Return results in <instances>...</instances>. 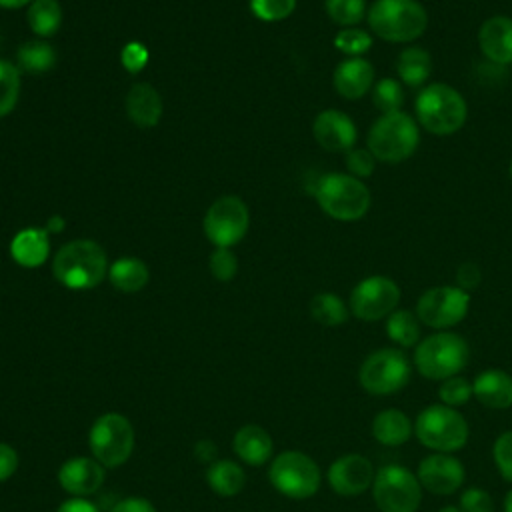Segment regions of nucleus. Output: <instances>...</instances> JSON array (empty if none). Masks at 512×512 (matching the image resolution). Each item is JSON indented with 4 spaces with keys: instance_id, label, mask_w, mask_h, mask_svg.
<instances>
[{
    "instance_id": "obj_51",
    "label": "nucleus",
    "mask_w": 512,
    "mask_h": 512,
    "mask_svg": "<svg viewBox=\"0 0 512 512\" xmlns=\"http://www.w3.org/2000/svg\"><path fill=\"white\" fill-rule=\"evenodd\" d=\"M504 512H512V490H508L504 496Z\"/></svg>"
},
{
    "instance_id": "obj_49",
    "label": "nucleus",
    "mask_w": 512,
    "mask_h": 512,
    "mask_svg": "<svg viewBox=\"0 0 512 512\" xmlns=\"http://www.w3.org/2000/svg\"><path fill=\"white\" fill-rule=\"evenodd\" d=\"M44 228H46L48 234H54V232L58 234V232L64 230V218H62V216H52V218L46 222Z\"/></svg>"
},
{
    "instance_id": "obj_19",
    "label": "nucleus",
    "mask_w": 512,
    "mask_h": 512,
    "mask_svg": "<svg viewBox=\"0 0 512 512\" xmlns=\"http://www.w3.org/2000/svg\"><path fill=\"white\" fill-rule=\"evenodd\" d=\"M332 84L342 98L358 100L374 86V66L362 56L346 58L334 68Z\"/></svg>"
},
{
    "instance_id": "obj_36",
    "label": "nucleus",
    "mask_w": 512,
    "mask_h": 512,
    "mask_svg": "<svg viewBox=\"0 0 512 512\" xmlns=\"http://www.w3.org/2000/svg\"><path fill=\"white\" fill-rule=\"evenodd\" d=\"M334 46H336V50H340L348 58L364 56L372 48V36L366 30L358 28V26L342 28L334 36Z\"/></svg>"
},
{
    "instance_id": "obj_16",
    "label": "nucleus",
    "mask_w": 512,
    "mask_h": 512,
    "mask_svg": "<svg viewBox=\"0 0 512 512\" xmlns=\"http://www.w3.org/2000/svg\"><path fill=\"white\" fill-rule=\"evenodd\" d=\"M374 466L362 454H344L328 468V484L340 496H360L374 482Z\"/></svg>"
},
{
    "instance_id": "obj_2",
    "label": "nucleus",
    "mask_w": 512,
    "mask_h": 512,
    "mask_svg": "<svg viewBox=\"0 0 512 512\" xmlns=\"http://www.w3.org/2000/svg\"><path fill=\"white\" fill-rule=\"evenodd\" d=\"M414 110L418 124L434 136H450L458 132L468 118L466 98L454 86L444 82L422 86Z\"/></svg>"
},
{
    "instance_id": "obj_24",
    "label": "nucleus",
    "mask_w": 512,
    "mask_h": 512,
    "mask_svg": "<svg viewBox=\"0 0 512 512\" xmlns=\"http://www.w3.org/2000/svg\"><path fill=\"white\" fill-rule=\"evenodd\" d=\"M232 448L236 456L248 466H262L272 456V438L258 424H244L236 430L232 438Z\"/></svg>"
},
{
    "instance_id": "obj_26",
    "label": "nucleus",
    "mask_w": 512,
    "mask_h": 512,
    "mask_svg": "<svg viewBox=\"0 0 512 512\" xmlns=\"http://www.w3.org/2000/svg\"><path fill=\"white\" fill-rule=\"evenodd\" d=\"M396 74L400 82L408 88L426 86L432 74V56L422 46H408L398 54Z\"/></svg>"
},
{
    "instance_id": "obj_39",
    "label": "nucleus",
    "mask_w": 512,
    "mask_h": 512,
    "mask_svg": "<svg viewBox=\"0 0 512 512\" xmlns=\"http://www.w3.org/2000/svg\"><path fill=\"white\" fill-rule=\"evenodd\" d=\"M208 266H210V274L216 280L228 282L236 276L238 260L230 248H214L210 254V260H208Z\"/></svg>"
},
{
    "instance_id": "obj_27",
    "label": "nucleus",
    "mask_w": 512,
    "mask_h": 512,
    "mask_svg": "<svg viewBox=\"0 0 512 512\" xmlns=\"http://www.w3.org/2000/svg\"><path fill=\"white\" fill-rule=\"evenodd\" d=\"M206 482L212 492H216L222 498H230L242 492L246 484L244 468L228 458L214 460L206 470Z\"/></svg>"
},
{
    "instance_id": "obj_45",
    "label": "nucleus",
    "mask_w": 512,
    "mask_h": 512,
    "mask_svg": "<svg viewBox=\"0 0 512 512\" xmlns=\"http://www.w3.org/2000/svg\"><path fill=\"white\" fill-rule=\"evenodd\" d=\"M16 470H18V452L10 444L0 442V484L6 482Z\"/></svg>"
},
{
    "instance_id": "obj_23",
    "label": "nucleus",
    "mask_w": 512,
    "mask_h": 512,
    "mask_svg": "<svg viewBox=\"0 0 512 512\" xmlns=\"http://www.w3.org/2000/svg\"><path fill=\"white\" fill-rule=\"evenodd\" d=\"M474 396L480 404L504 410L512 406V376L500 368H488L480 372L472 382Z\"/></svg>"
},
{
    "instance_id": "obj_31",
    "label": "nucleus",
    "mask_w": 512,
    "mask_h": 512,
    "mask_svg": "<svg viewBox=\"0 0 512 512\" xmlns=\"http://www.w3.org/2000/svg\"><path fill=\"white\" fill-rule=\"evenodd\" d=\"M386 334L400 348H412L420 342V320L412 310L396 308L386 318Z\"/></svg>"
},
{
    "instance_id": "obj_41",
    "label": "nucleus",
    "mask_w": 512,
    "mask_h": 512,
    "mask_svg": "<svg viewBox=\"0 0 512 512\" xmlns=\"http://www.w3.org/2000/svg\"><path fill=\"white\" fill-rule=\"evenodd\" d=\"M344 162H346L348 174L362 180V178H368L374 174L378 160L372 156V152L368 148H352L346 152Z\"/></svg>"
},
{
    "instance_id": "obj_10",
    "label": "nucleus",
    "mask_w": 512,
    "mask_h": 512,
    "mask_svg": "<svg viewBox=\"0 0 512 512\" xmlns=\"http://www.w3.org/2000/svg\"><path fill=\"white\" fill-rule=\"evenodd\" d=\"M412 376V366L400 348H378L370 352L358 370L360 386L374 396L402 390Z\"/></svg>"
},
{
    "instance_id": "obj_53",
    "label": "nucleus",
    "mask_w": 512,
    "mask_h": 512,
    "mask_svg": "<svg viewBox=\"0 0 512 512\" xmlns=\"http://www.w3.org/2000/svg\"><path fill=\"white\" fill-rule=\"evenodd\" d=\"M508 174H510V178H512V160H510V164H508Z\"/></svg>"
},
{
    "instance_id": "obj_8",
    "label": "nucleus",
    "mask_w": 512,
    "mask_h": 512,
    "mask_svg": "<svg viewBox=\"0 0 512 512\" xmlns=\"http://www.w3.org/2000/svg\"><path fill=\"white\" fill-rule=\"evenodd\" d=\"M134 428L130 420L120 412H104L98 416L88 432V446L92 456L104 468L122 466L134 450Z\"/></svg>"
},
{
    "instance_id": "obj_46",
    "label": "nucleus",
    "mask_w": 512,
    "mask_h": 512,
    "mask_svg": "<svg viewBox=\"0 0 512 512\" xmlns=\"http://www.w3.org/2000/svg\"><path fill=\"white\" fill-rule=\"evenodd\" d=\"M110 512H156V508L142 496H128L118 500Z\"/></svg>"
},
{
    "instance_id": "obj_9",
    "label": "nucleus",
    "mask_w": 512,
    "mask_h": 512,
    "mask_svg": "<svg viewBox=\"0 0 512 512\" xmlns=\"http://www.w3.org/2000/svg\"><path fill=\"white\" fill-rule=\"evenodd\" d=\"M270 484L286 498L306 500L320 488L322 474L318 464L304 452H280L268 468Z\"/></svg>"
},
{
    "instance_id": "obj_30",
    "label": "nucleus",
    "mask_w": 512,
    "mask_h": 512,
    "mask_svg": "<svg viewBox=\"0 0 512 512\" xmlns=\"http://www.w3.org/2000/svg\"><path fill=\"white\" fill-rule=\"evenodd\" d=\"M26 20L38 38H50L62 24V8L58 0H32L28 4Z\"/></svg>"
},
{
    "instance_id": "obj_50",
    "label": "nucleus",
    "mask_w": 512,
    "mask_h": 512,
    "mask_svg": "<svg viewBox=\"0 0 512 512\" xmlns=\"http://www.w3.org/2000/svg\"><path fill=\"white\" fill-rule=\"evenodd\" d=\"M32 0H0V8H6V10H18V8H24L28 6Z\"/></svg>"
},
{
    "instance_id": "obj_35",
    "label": "nucleus",
    "mask_w": 512,
    "mask_h": 512,
    "mask_svg": "<svg viewBox=\"0 0 512 512\" xmlns=\"http://www.w3.org/2000/svg\"><path fill=\"white\" fill-rule=\"evenodd\" d=\"M20 70L8 60H0V118L8 116L20 98Z\"/></svg>"
},
{
    "instance_id": "obj_15",
    "label": "nucleus",
    "mask_w": 512,
    "mask_h": 512,
    "mask_svg": "<svg viewBox=\"0 0 512 512\" xmlns=\"http://www.w3.org/2000/svg\"><path fill=\"white\" fill-rule=\"evenodd\" d=\"M416 476L422 488H426L428 492L448 496L462 486L466 472L456 456L446 452H432L418 464Z\"/></svg>"
},
{
    "instance_id": "obj_32",
    "label": "nucleus",
    "mask_w": 512,
    "mask_h": 512,
    "mask_svg": "<svg viewBox=\"0 0 512 512\" xmlns=\"http://www.w3.org/2000/svg\"><path fill=\"white\" fill-rule=\"evenodd\" d=\"M310 316L328 328L340 326L348 320L350 308L344 304V300L334 292H318L310 300Z\"/></svg>"
},
{
    "instance_id": "obj_47",
    "label": "nucleus",
    "mask_w": 512,
    "mask_h": 512,
    "mask_svg": "<svg viewBox=\"0 0 512 512\" xmlns=\"http://www.w3.org/2000/svg\"><path fill=\"white\" fill-rule=\"evenodd\" d=\"M56 512H100L90 500L82 498V496H72L68 500H64Z\"/></svg>"
},
{
    "instance_id": "obj_25",
    "label": "nucleus",
    "mask_w": 512,
    "mask_h": 512,
    "mask_svg": "<svg viewBox=\"0 0 512 512\" xmlns=\"http://www.w3.org/2000/svg\"><path fill=\"white\" fill-rule=\"evenodd\" d=\"M414 434L412 420L398 408L380 410L372 420V436L384 446H400Z\"/></svg>"
},
{
    "instance_id": "obj_1",
    "label": "nucleus",
    "mask_w": 512,
    "mask_h": 512,
    "mask_svg": "<svg viewBox=\"0 0 512 512\" xmlns=\"http://www.w3.org/2000/svg\"><path fill=\"white\" fill-rule=\"evenodd\" d=\"M54 278L70 290L96 288L108 276V258L104 248L88 238L66 242L52 260Z\"/></svg>"
},
{
    "instance_id": "obj_52",
    "label": "nucleus",
    "mask_w": 512,
    "mask_h": 512,
    "mask_svg": "<svg viewBox=\"0 0 512 512\" xmlns=\"http://www.w3.org/2000/svg\"><path fill=\"white\" fill-rule=\"evenodd\" d=\"M438 512H462V510H460V506H444Z\"/></svg>"
},
{
    "instance_id": "obj_34",
    "label": "nucleus",
    "mask_w": 512,
    "mask_h": 512,
    "mask_svg": "<svg viewBox=\"0 0 512 512\" xmlns=\"http://www.w3.org/2000/svg\"><path fill=\"white\" fill-rule=\"evenodd\" d=\"M372 102L380 110V114H392L402 110L404 104V88L396 78H382L372 86Z\"/></svg>"
},
{
    "instance_id": "obj_22",
    "label": "nucleus",
    "mask_w": 512,
    "mask_h": 512,
    "mask_svg": "<svg viewBox=\"0 0 512 512\" xmlns=\"http://www.w3.org/2000/svg\"><path fill=\"white\" fill-rule=\"evenodd\" d=\"M50 236L46 228H22L10 242V256L22 268H38L48 260Z\"/></svg>"
},
{
    "instance_id": "obj_28",
    "label": "nucleus",
    "mask_w": 512,
    "mask_h": 512,
    "mask_svg": "<svg viewBox=\"0 0 512 512\" xmlns=\"http://www.w3.org/2000/svg\"><path fill=\"white\" fill-rule=\"evenodd\" d=\"M148 266L134 256H124L108 266V280L120 292H138L148 284Z\"/></svg>"
},
{
    "instance_id": "obj_11",
    "label": "nucleus",
    "mask_w": 512,
    "mask_h": 512,
    "mask_svg": "<svg viewBox=\"0 0 512 512\" xmlns=\"http://www.w3.org/2000/svg\"><path fill=\"white\" fill-rule=\"evenodd\" d=\"M372 496L380 512H416L422 502V484L406 466L388 464L376 470Z\"/></svg>"
},
{
    "instance_id": "obj_38",
    "label": "nucleus",
    "mask_w": 512,
    "mask_h": 512,
    "mask_svg": "<svg viewBox=\"0 0 512 512\" xmlns=\"http://www.w3.org/2000/svg\"><path fill=\"white\" fill-rule=\"evenodd\" d=\"M296 8V0H250V10L264 22H278L288 18Z\"/></svg>"
},
{
    "instance_id": "obj_3",
    "label": "nucleus",
    "mask_w": 512,
    "mask_h": 512,
    "mask_svg": "<svg viewBox=\"0 0 512 512\" xmlns=\"http://www.w3.org/2000/svg\"><path fill=\"white\" fill-rule=\"evenodd\" d=\"M366 20L370 30L390 44H408L428 28V12L418 0H374Z\"/></svg>"
},
{
    "instance_id": "obj_21",
    "label": "nucleus",
    "mask_w": 512,
    "mask_h": 512,
    "mask_svg": "<svg viewBox=\"0 0 512 512\" xmlns=\"http://www.w3.org/2000/svg\"><path fill=\"white\" fill-rule=\"evenodd\" d=\"M128 118L140 128H152L162 118V98L148 82H136L130 86L126 100Z\"/></svg>"
},
{
    "instance_id": "obj_14",
    "label": "nucleus",
    "mask_w": 512,
    "mask_h": 512,
    "mask_svg": "<svg viewBox=\"0 0 512 512\" xmlns=\"http://www.w3.org/2000/svg\"><path fill=\"white\" fill-rule=\"evenodd\" d=\"M400 302V286L382 274L362 278L350 292L348 308L364 322H376L388 318Z\"/></svg>"
},
{
    "instance_id": "obj_17",
    "label": "nucleus",
    "mask_w": 512,
    "mask_h": 512,
    "mask_svg": "<svg viewBox=\"0 0 512 512\" xmlns=\"http://www.w3.org/2000/svg\"><path fill=\"white\" fill-rule=\"evenodd\" d=\"M314 140L328 152H348L358 140L354 120L342 110H322L312 124Z\"/></svg>"
},
{
    "instance_id": "obj_12",
    "label": "nucleus",
    "mask_w": 512,
    "mask_h": 512,
    "mask_svg": "<svg viewBox=\"0 0 512 512\" xmlns=\"http://www.w3.org/2000/svg\"><path fill=\"white\" fill-rule=\"evenodd\" d=\"M470 310V292L460 286H432L416 302L418 320L434 330H448L460 324Z\"/></svg>"
},
{
    "instance_id": "obj_13",
    "label": "nucleus",
    "mask_w": 512,
    "mask_h": 512,
    "mask_svg": "<svg viewBox=\"0 0 512 512\" xmlns=\"http://www.w3.org/2000/svg\"><path fill=\"white\" fill-rule=\"evenodd\" d=\"M204 234L216 248L238 244L250 226V212L242 198L222 196L210 204L204 214Z\"/></svg>"
},
{
    "instance_id": "obj_29",
    "label": "nucleus",
    "mask_w": 512,
    "mask_h": 512,
    "mask_svg": "<svg viewBox=\"0 0 512 512\" xmlns=\"http://www.w3.org/2000/svg\"><path fill=\"white\" fill-rule=\"evenodd\" d=\"M56 64V52L46 40H28L18 46L16 68L20 74H44Z\"/></svg>"
},
{
    "instance_id": "obj_4",
    "label": "nucleus",
    "mask_w": 512,
    "mask_h": 512,
    "mask_svg": "<svg viewBox=\"0 0 512 512\" xmlns=\"http://www.w3.org/2000/svg\"><path fill=\"white\" fill-rule=\"evenodd\" d=\"M314 198L324 214L340 222H356L366 216L372 204V194L368 186L342 172H330L316 180Z\"/></svg>"
},
{
    "instance_id": "obj_43",
    "label": "nucleus",
    "mask_w": 512,
    "mask_h": 512,
    "mask_svg": "<svg viewBox=\"0 0 512 512\" xmlns=\"http://www.w3.org/2000/svg\"><path fill=\"white\" fill-rule=\"evenodd\" d=\"M120 60H122V66H124L130 74H136V72H140V70L146 66V62H148V50H146L140 42H128V44L122 48Z\"/></svg>"
},
{
    "instance_id": "obj_5",
    "label": "nucleus",
    "mask_w": 512,
    "mask_h": 512,
    "mask_svg": "<svg viewBox=\"0 0 512 512\" xmlns=\"http://www.w3.org/2000/svg\"><path fill=\"white\" fill-rule=\"evenodd\" d=\"M366 142L378 162L398 164L416 152L420 144V130L410 114L398 110L392 114H380L370 126Z\"/></svg>"
},
{
    "instance_id": "obj_48",
    "label": "nucleus",
    "mask_w": 512,
    "mask_h": 512,
    "mask_svg": "<svg viewBox=\"0 0 512 512\" xmlns=\"http://www.w3.org/2000/svg\"><path fill=\"white\" fill-rule=\"evenodd\" d=\"M194 456L196 460L204 462V464H212L214 460H218V446L212 442V440H200L194 444Z\"/></svg>"
},
{
    "instance_id": "obj_44",
    "label": "nucleus",
    "mask_w": 512,
    "mask_h": 512,
    "mask_svg": "<svg viewBox=\"0 0 512 512\" xmlns=\"http://www.w3.org/2000/svg\"><path fill=\"white\" fill-rule=\"evenodd\" d=\"M482 280V272L474 262H464L458 266L456 270V286H460L462 290L470 292L474 290Z\"/></svg>"
},
{
    "instance_id": "obj_18",
    "label": "nucleus",
    "mask_w": 512,
    "mask_h": 512,
    "mask_svg": "<svg viewBox=\"0 0 512 512\" xmlns=\"http://www.w3.org/2000/svg\"><path fill=\"white\" fill-rule=\"evenodd\" d=\"M104 466L96 458L74 456L58 468L60 486L72 496H90L104 484Z\"/></svg>"
},
{
    "instance_id": "obj_37",
    "label": "nucleus",
    "mask_w": 512,
    "mask_h": 512,
    "mask_svg": "<svg viewBox=\"0 0 512 512\" xmlns=\"http://www.w3.org/2000/svg\"><path fill=\"white\" fill-rule=\"evenodd\" d=\"M438 396L442 400V404L450 406V408H458V406H464L472 396H474V390H472V382H468L464 376H452V378H446L442 380L440 388H438Z\"/></svg>"
},
{
    "instance_id": "obj_20",
    "label": "nucleus",
    "mask_w": 512,
    "mask_h": 512,
    "mask_svg": "<svg viewBox=\"0 0 512 512\" xmlns=\"http://www.w3.org/2000/svg\"><path fill=\"white\" fill-rule=\"evenodd\" d=\"M478 46L494 64H512V18L490 16L478 28Z\"/></svg>"
},
{
    "instance_id": "obj_40",
    "label": "nucleus",
    "mask_w": 512,
    "mask_h": 512,
    "mask_svg": "<svg viewBox=\"0 0 512 512\" xmlns=\"http://www.w3.org/2000/svg\"><path fill=\"white\" fill-rule=\"evenodd\" d=\"M492 458L500 476L512 482V430H506L496 438L492 446Z\"/></svg>"
},
{
    "instance_id": "obj_33",
    "label": "nucleus",
    "mask_w": 512,
    "mask_h": 512,
    "mask_svg": "<svg viewBox=\"0 0 512 512\" xmlns=\"http://www.w3.org/2000/svg\"><path fill=\"white\" fill-rule=\"evenodd\" d=\"M324 8H326L328 18L334 24H338L340 28L356 26L368 14L366 0H326Z\"/></svg>"
},
{
    "instance_id": "obj_42",
    "label": "nucleus",
    "mask_w": 512,
    "mask_h": 512,
    "mask_svg": "<svg viewBox=\"0 0 512 512\" xmlns=\"http://www.w3.org/2000/svg\"><path fill=\"white\" fill-rule=\"evenodd\" d=\"M462 512H494L492 496L482 488H466L460 496Z\"/></svg>"
},
{
    "instance_id": "obj_6",
    "label": "nucleus",
    "mask_w": 512,
    "mask_h": 512,
    "mask_svg": "<svg viewBox=\"0 0 512 512\" xmlns=\"http://www.w3.org/2000/svg\"><path fill=\"white\" fill-rule=\"evenodd\" d=\"M470 360L468 342L450 330H438L416 344V370L428 380H446L458 376Z\"/></svg>"
},
{
    "instance_id": "obj_7",
    "label": "nucleus",
    "mask_w": 512,
    "mask_h": 512,
    "mask_svg": "<svg viewBox=\"0 0 512 512\" xmlns=\"http://www.w3.org/2000/svg\"><path fill=\"white\" fill-rule=\"evenodd\" d=\"M414 434L422 446L434 452H458L468 442L466 418L446 404L426 406L414 422Z\"/></svg>"
}]
</instances>
